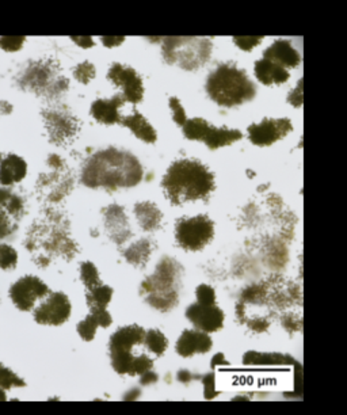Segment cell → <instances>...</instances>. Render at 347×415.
<instances>
[{"mask_svg":"<svg viewBox=\"0 0 347 415\" xmlns=\"http://www.w3.org/2000/svg\"><path fill=\"white\" fill-rule=\"evenodd\" d=\"M141 176V167L132 155L107 149L97 153L86 164L83 182L92 188H129L138 183Z\"/></svg>","mask_w":347,"mask_h":415,"instance_id":"cell-1","label":"cell"},{"mask_svg":"<svg viewBox=\"0 0 347 415\" xmlns=\"http://www.w3.org/2000/svg\"><path fill=\"white\" fill-rule=\"evenodd\" d=\"M214 188V178L204 164L182 159L171 164L165 179L163 189L172 204H183L205 198Z\"/></svg>","mask_w":347,"mask_h":415,"instance_id":"cell-2","label":"cell"},{"mask_svg":"<svg viewBox=\"0 0 347 415\" xmlns=\"http://www.w3.org/2000/svg\"><path fill=\"white\" fill-rule=\"evenodd\" d=\"M147 330L137 325L119 328L109 342L110 361L119 374L143 376L152 371L153 360L141 349Z\"/></svg>","mask_w":347,"mask_h":415,"instance_id":"cell-3","label":"cell"},{"mask_svg":"<svg viewBox=\"0 0 347 415\" xmlns=\"http://www.w3.org/2000/svg\"><path fill=\"white\" fill-rule=\"evenodd\" d=\"M206 90L217 104L232 107L251 101L255 95V86L247 74L232 64L217 67L208 77Z\"/></svg>","mask_w":347,"mask_h":415,"instance_id":"cell-4","label":"cell"},{"mask_svg":"<svg viewBox=\"0 0 347 415\" xmlns=\"http://www.w3.org/2000/svg\"><path fill=\"white\" fill-rule=\"evenodd\" d=\"M182 269L174 259L165 258L141 284V296L158 311H171L180 301Z\"/></svg>","mask_w":347,"mask_h":415,"instance_id":"cell-5","label":"cell"},{"mask_svg":"<svg viewBox=\"0 0 347 415\" xmlns=\"http://www.w3.org/2000/svg\"><path fill=\"white\" fill-rule=\"evenodd\" d=\"M183 134L187 139L204 141L211 149L226 147L242 139L241 131L216 128L202 119H187L183 125Z\"/></svg>","mask_w":347,"mask_h":415,"instance_id":"cell-6","label":"cell"},{"mask_svg":"<svg viewBox=\"0 0 347 415\" xmlns=\"http://www.w3.org/2000/svg\"><path fill=\"white\" fill-rule=\"evenodd\" d=\"M214 227L209 217L196 216L177 222L175 235L180 246L189 252L204 249L213 237Z\"/></svg>","mask_w":347,"mask_h":415,"instance_id":"cell-7","label":"cell"},{"mask_svg":"<svg viewBox=\"0 0 347 415\" xmlns=\"http://www.w3.org/2000/svg\"><path fill=\"white\" fill-rule=\"evenodd\" d=\"M49 295V286L34 276H25L14 282L10 288V297L14 306L21 311H31L38 300Z\"/></svg>","mask_w":347,"mask_h":415,"instance_id":"cell-8","label":"cell"},{"mask_svg":"<svg viewBox=\"0 0 347 415\" xmlns=\"http://www.w3.org/2000/svg\"><path fill=\"white\" fill-rule=\"evenodd\" d=\"M72 312L71 301L62 292L50 293L45 301L34 311V320L43 326H61Z\"/></svg>","mask_w":347,"mask_h":415,"instance_id":"cell-9","label":"cell"},{"mask_svg":"<svg viewBox=\"0 0 347 415\" xmlns=\"http://www.w3.org/2000/svg\"><path fill=\"white\" fill-rule=\"evenodd\" d=\"M186 318L194 325L197 330L206 334L216 333L224 326V312L216 301H198L189 306L186 310Z\"/></svg>","mask_w":347,"mask_h":415,"instance_id":"cell-10","label":"cell"},{"mask_svg":"<svg viewBox=\"0 0 347 415\" xmlns=\"http://www.w3.org/2000/svg\"><path fill=\"white\" fill-rule=\"evenodd\" d=\"M293 129L290 119H263L248 128L250 140L257 146H272V143L281 140Z\"/></svg>","mask_w":347,"mask_h":415,"instance_id":"cell-11","label":"cell"},{"mask_svg":"<svg viewBox=\"0 0 347 415\" xmlns=\"http://www.w3.org/2000/svg\"><path fill=\"white\" fill-rule=\"evenodd\" d=\"M109 79L114 85L121 87L125 99L128 102L137 104L143 99V95H144L143 80L133 68L125 67L121 64H114L109 71Z\"/></svg>","mask_w":347,"mask_h":415,"instance_id":"cell-12","label":"cell"},{"mask_svg":"<svg viewBox=\"0 0 347 415\" xmlns=\"http://www.w3.org/2000/svg\"><path fill=\"white\" fill-rule=\"evenodd\" d=\"M211 346L213 341L209 334L199 330H184L177 341L175 350L183 358H189L208 353Z\"/></svg>","mask_w":347,"mask_h":415,"instance_id":"cell-13","label":"cell"},{"mask_svg":"<svg viewBox=\"0 0 347 415\" xmlns=\"http://www.w3.org/2000/svg\"><path fill=\"white\" fill-rule=\"evenodd\" d=\"M263 59L272 60L284 68H293L300 64V53L287 40H277L265 50Z\"/></svg>","mask_w":347,"mask_h":415,"instance_id":"cell-14","label":"cell"},{"mask_svg":"<svg viewBox=\"0 0 347 415\" xmlns=\"http://www.w3.org/2000/svg\"><path fill=\"white\" fill-rule=\"evenodd\" d=\"M111 323H113V318L107 310H92L86 316V319L79 322L77 334L84 341L90 342L95 338L98 327L107 328V327L111 326Z\"/></svg>","mask_w":347,"mask_h":415,"instance_id":"cell-15","label":"cell"},{"mask_svg":"<svg viewBox=\"0 0 347 415\" xmlns=\"http://www.w3.org/2000/svg\"><path fill=\"white\" fill-rule=\"evenodd\" d=\"M22 210V201L7 192H0V237H7L13 232L14 225L10 215L16 216Z\"/></svg>","mask_w":347,"mask_h":415,"instance_id":"cell-16","label":"cell"},{"mask_svg":"<svg viewBox=\"0 0 347 415\" xmlns=\"http://www.w3.org/2000/svg\"><path fill=\"white\" fill-rule=\"evenodd\" d=\"M123 104V99L121 97H114L111 99H98L92 104L91 107V114L94 116V119L106 125H111V124H117L121 121V116H120V106Z\"/></svg>","mask_w":347,"mask_h":415,"instance_id":"cell-17","label":"cell"},{"mask_svg":"<svg viewBox=\"0 0 347 415\" xmlns=\"http://www.w3.org/2000/svg\"><path fill=\"white\" fill-rule=\"evenodd\" d=\"M255 75L263 85H281L289 79V71L272 60L260 59L255 63Z\"/></svg>","mask_w":347,"mask_h":415,"instance_id":"cell-18","label":"cell"},{"mask_svg":"<svg viewBox=\"0 0 347 415\" xmlns=\"http://www.w3.org/2000/svg\"><path fill=\"white\" fill-rule=\"evenodd\" d=\"M26 173V162L16 155H9L0 164V183L4 186L14 185L25 178Z\"/></svg>","mask_w":347,"mask_h":415,"instance_id":"cell-19","label":"cell"},{"mask_svg":"<svg viewBox=\"0 0 347 415\" xmlns=\"http://www.w3.org/2000/svg\"><path fill=\"white\" fill-rule=\"evenodd\" d=\"M122 125L128 126L138 139L147 143H153L156 140V132L152 128L151 124L144 119L143 114L133 113L132 116H128L122 119Z\"/></svg>","mask_w":347,"mask_h":415,"instance_id":"cell-20","label":"cell"},{"mask_svg":"<svg viewBox=\"0 0 347 415\" xmlns=\"http://www.w3.org/2000/svg\"><path fill=\"white\" fill-rule=\"evenodd\" d=\"M135 215L138 219L140 225L147 231L155 230L162 219V213H160L159 208L155 207L151 203L137 204L135 207Z\"/></svg>","mask_w":347,"mask_h":415,"instance_id":"cell-21","label":"cell"},{"mask_svg":"<svg viewBox=\"0 0 347 415\" xmlns=\"http://www.w3.org/2000/svg\"><path fill=\"white\" fill-rule=\"evenodd\" d=\"M113 297V289L107 285H99L91 291H87V306L92 310H106Z\"/></svg>","mask_w":347,"mask_h":415,"instance_id":"cell-22","label":"cell"},{"mask_svg":"<svg viewBox=\"0 0 347 415\" xmlns=\"http://www.w3.org/2000/svg\"><path fill=\"white\" fill-rule=\"evenodd\" d=\"M144 345H145V349L153 356L162 357L166 353L167 347H168V340L160 330L151 328L145 334Z\"/></svg>","mask_w":347,"mask_h":415,"instance_id":"cell-23","label":"cell"},{"mask_svg":"<svg viewBox=\"0 0 347 415\" xmlns=\"http://www.w3.org/2000/svg\"><path fill=\"white\" fill-rule=\"evenodd\" d=\"M22 388L26 387V383L23 379H21L16 373L1 367L0 368V401H6L7 399V391H10L11 388Z\"/></svg>","mask_w":347,"mask_h":415,"instance_id":"cell-24","label":"cell"},{"mask_svg":"<svg viewBox=\"0 0 347 415\" xmlns=\"http://www.w3.org/2000/svg\"><path fill=\"white\" fill-rule=\"evenodd\" d=\"M151 247L148 242H138L125 252L126 259L133 265H143L150 258Z\"/></svg>","mask_w":347,"mask_h":415,"instance_id":"cell-25","label":"cell"},{"mask_svg":"<svg viewBox=\"0 0 347 415\" xmlns=\"http://www.w3.org/2000/svg\"><path fill=\"white\" fill-rule=\"evenodd\" d=\"M80 279L84 284V286L87 288V291H91V289L102 285V281L99 279V273H98L95 265L91 262H84L80 266Z\"/></svg>","mask_w":347,"mask_h":415,"instance_id":"cell-26","label":"cell"},{"mask_svg":"<svg viewBox=\"0 0 347 415\" xmlns=\"http://www.w3.org/2000/svg\"><path fill=\"white\" fill-rule=\"evenodd\" d=\"M18 262L16 252L9 244H0V269H13Z\"/></svg>","mask_w":347,"mask_h":415,"instance_id":"cell-27","label":"cell"},{"mask_svg":"<svg viewBox=\"0 0 347 415\" xmlns=\"http://www.w3.org/2000/svg\"><path fill=\"white\" fill-rule=\"evenodd\" d=\"M75 76L79 82L89 83L91 79L95 76V68L90 63H83L76 68Z\"/></svg>","mask_w":347,"mask_h":415,"instance_id":"cell-28","label":"cell"},{"mask_svg":"<svg viewBox=\"0 0 347 415\" xmlns=\"http://www.w3.org/2000/svg\"><path fill=\"white\" fill-rule=\"evenodd\" d=\"M170 107H171V110H172V114H174V119H175V122L178 124V125H184L186 124V113H184V110H183V107H182L181 102L177 99V98H171L170 99Z\"/></svg>","mask_w":347,"mask_h":415,"instance_id":"cell-29","label":"cell"},{"mask_svg":"<svg viewBox=\"0 0 347 415\" xmlns=\"http://www.w3.org/2000/svg\"><path fill=\"white\" fill-rule=\"evenodd\" d=\"M25 43V37H1L0 48L4 50H18Z\"/></svg>","mask_w":347,"mask_h":415,"instance_id":"cell-30","label":"cell"},{"mask_svg":"<svg viewBox=\"0 0 347 415\" xmlns=\"http://www.w3.org/2000/svg\"><path fill=\"white\" fill-rule=\"evenodd\" d=\"M202 383H204V395L206 399H211L217 395L216 392V384H214V374L213 373H208L202 377Z\"/></svg>","mask_w":347,"mask_h":415,"instance_id":"cell-31","label":"cell"},{"mask_svg":"<svg viewBox=\"0 0 347 415\" xmlns=\"http://www.w3.org/2000/svg\"><path fill=\"white\" fill-rule=\"evenodd\" d=\"M262 41V37H235V44L244 50H251Z\"/></svg>","mask_w":347,"mask_h":415,"instance_id":"cell-32","label":"cell"},{"mask_svg":"<svg viewBox=\"0 0 347 415\" xmlns=\"http://www.w3.org/2000/svg\"><path fill=\"white\" fill-rule=\"evenodd\" d=\"M158 380H159L158 374L152 371L147 372V373H144L143 376H140V383H141L143 386H150V384L156 383Z\"/></svg>","mask_w":347,"mask_h":415,"instance_id":"cell-33","label":"cell"},{"mask_svg":"<svg viewBox=\"0 0 347 415\" xmlns=\"http://www.w3.org/2000/svg\"><path fill=\"white\" fill-rule=\"evenodd\" d=\"M302 83H299V86H297V90H294V91H292V94H290V97H289V102L292 104H294V106H300L302 104Z\"/></svg>","mask_w":347,"mask_h":415,"instance_id":"cell-34","label":"cell"},{"mask_svg":"<svg viewBox=\"0 0 347 415\" xmlns=\"http://www.w3.org/2000/svg\"><path fill=\"white\" fill-rule=\"evenodd\" d=\"M123 40H125L123 37H102V43L106 46H109V48L121 44V43H123Z\"/></svg>","mask_w":347,"mask_h":415,"instance_id":"cell-35","label":"cell"},{"mask_svg":"<svg viewBox=\"0 0 347 415\" xmlns=\"http://www.w3.org/2000/svg\"><path fill=\"white\" fill-rule=\"evenodd\" d=\"M198 376H194L192 372L189 371H180L178 372V380L182 382V383H189V382H192V380H194L197 379Z\"/></svg>","mask_w":347,"mask_h":415,"instance_id":"cell-36","label":"cell"},{"mask_svg":"<svg viewBox=\"0 0 347 415\" xmlns=\"http://www.w3.org/2000/svg\"><path fill=\"white\" fill-rule=\"evenodd\" d=\"M72 40L75 41L76 44L80 45V46H83V48H90L94 45V41L91 40L90 37H82V38H79V37H72Z\"/></svg>","mask_w":347,"mask_h":415,"instance_id":"cell-37","label":"cell"},{"mask_svg":"<svg viewBox=\"0 0 347 415\" xmlns=\"http://www.w3.org/2000/svg\"><path fill=\"white\" fill-rule=\"evenodd\" d=\"M216 365H228V361L224 358L223 353H219V355L213 357V360H211V368H214Z\"/></svg>","mask_w":347,"mask_h":415,"instance_id":"cell-38","label":"cell"},{"mask_svg":"<svg viewBox=\"0 0 347 415\" xmlns=\"http://www.w3.org/2000/svg\"><path fill=\"white\" fill-rule=\"evenodd\" d=\"M1 367H3V365H1V362H0V368H1Z\"/></svg>","mask_w":347,"mask_h":415,"instance_id":"cell-39","label":"cell"}]
</instances>
